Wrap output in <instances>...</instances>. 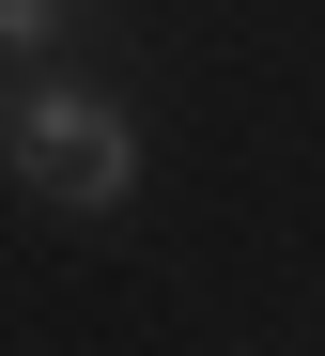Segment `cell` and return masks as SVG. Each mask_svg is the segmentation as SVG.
Returning <instances> with one entry per match:
<instances>
[{
	"label": "cell",
	"instance_id": "obj_2",
	"mask_svg": "<svg viewBox=\"0 0 325 356\" xmlns=\"http://www.w3.org/2000/svg\"><path fill=\"white\" fill-rule=\"evenodd\" d=\"M78 16H93V0H0V63H47Z\"/></svg>",
	"mask_w": 325,
	"mask_h": 356
},
{
	"label": "cell",
	"instance_id": "obj_3",
	"mask_svg": "<svg viewBox=\"0 0 325 356\" xmlns=\"http://www.w3.org/2000/svg\"><path fill=\"white\" fill-rule=\"evenodd\" d=\"M0 124H16V108H0Z\"/></svg>",
	"mask_w": 325,
	"mask_h": 356
},
{
	"label": "cell",
	"instance_id": "obj_1",
	"mask_svg": "<svg viewBox=\"0 0 325 356\" xmlns=\"http://www.w3.org/2000/svg\"><path fill=\"white\" fill-rule=\"evenodd\" d=\"M16 186L31 202H62V217H109L124 186H140V124L93 93V78H47V93H16Z\"/></svg>",
	"mask_w": 325,
	"mask_h": 356
}]
</instances>
